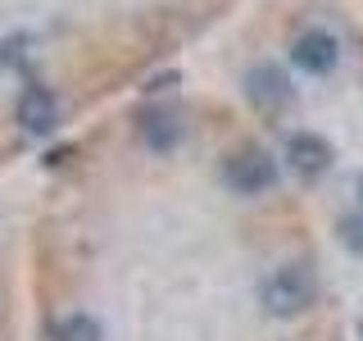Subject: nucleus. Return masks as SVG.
Returning a JSON list of instances; mask_svg holds the SVG:
<instances>
[{"instance_id": "7ed1b4c3", "label": "nucleus", "mask_w": 363, "mask_h": 341, "mask_svg": "<svg viewBox=\"0 0 363 341\" xmlns=\"http://www.w3.org/2000/svg\"><path fill=\"white\" fill-rule=\"evenodd\" d=\"M291 60H295V68H300V73L323 77V73H332L336 60H340V41H336L327 28H309V32H300V37H295Z\"/></svg>"}, {"instance_id": "f257e3e1", "label": "nucleus", "mask_w": 363, "mask_h": 341, "mask_svg": "<svg viewBox=\"0 0 363 341\" xmlns=\"http://www.w3.org/2000/svg\"><path fill=\"white\" fill-rule=\"evenodd\" d=\"M313 301H318V282H313V273L304 264L272 269L264 278V287H259V305H264L272 318H295V314L309 310Z\"/></svg>"}, {"instance_id": "0eeeda50", "label": "nucleus", "mask_w": 363, "mask_h": 341, "mask_svg": "<svg viewBox=\"0 0 363 341\" xmlns=\"http://www.w3.org/2000/svg\"><path fill=\"white\" fill-rule=\"evenodd\" d=\"M141 141L150 146V151H159V155L173 151V146L182 141L177 114H164V109H159V114H145V119H141Z\"/></svg>"}, {"instance_id": "20e7f679", "label": "nucleus", "mask_w": 363, "mask_h": 341, "mask_svg": "<svg viewBox=\"0 0 363 341\" xmlns=\"http://www.w3.org/2000/svg\"><path fill=\"white\" fill-rule=\"evenodd\" d=\"M286 159H291V168L300 178H318V173L332 168V146H327L318 132H295L286 141Z\"/></svg>"}, {"instance_id": "6e6552de", "label": "nucleus", "mask_w": 363, "mask_h": 341, "mask_svg": "<svg viewBox=\"0 0 363 341\" xmlns=\"http://www.w3.org/2000/svg\"><path fill=\"white\" fill-rule=\"evenodd\" d=\"M50 341H105V332H100V323L91 314H64L50 328Z\"/></svg>"}, {"instance_id": "39448f33", "label": "nucleus", "mask_w": 363, "mask_h": 341, "mask_svg": "<svg viewBox=\"0 0 363 341\" xmlns=\"http://www.w3.org/2000/svg\"><path fill=\"white\" fill-rule=\"evenodd\" d=\"M14 119H18L23 132H45V128L60 123V105H55V96L45 87H32V91H23V96H18Z\"/></svg>"}, {"instance_id": "423d86ee", "label": "nucleus", "mask_w": 363, "mask_h": 341, "mask_svg": "<svg viewBox=\"0 0 363 341\" xmlns=\"http://www.w3.org/2000/svg\"><path fill=\"white\" fill-rule=\"evenodd\" d=\"M245 91H250V100H255V105H264V109H281L291 100L286 77H281V68H272V64L250 68V73H245Z\"/></svg>"}, {"instance_id": "f03ea898", "label": "nucleus", "mask_w": 363, "mask_h": 341, "mask_svg": "<svg viewBox=\"0 0 363 341\" xmlns=\"http://www.w3.org/2000/svg\"><path fill=\"white\" fill-rule=\"evenodd\" d=\"M223 182L236 196H264L272 182H277V164H272L264 151H236L223 164Z\"/></svg>"}]
</instances>
